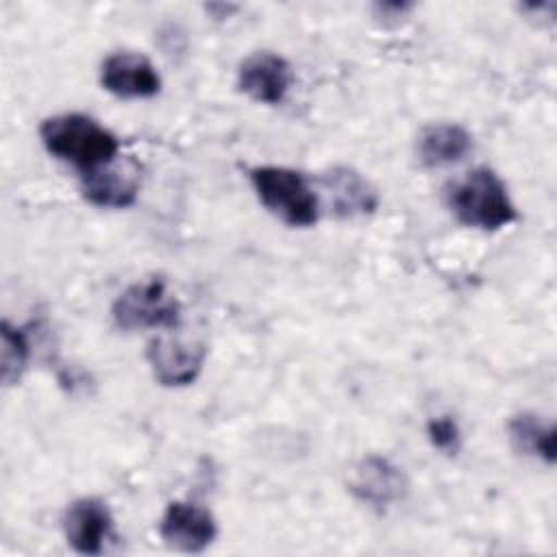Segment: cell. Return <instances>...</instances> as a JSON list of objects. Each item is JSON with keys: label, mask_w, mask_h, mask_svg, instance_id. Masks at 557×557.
I'll return each instance as SVG.
<instances>
[{"label": "cell", "mask_w": 557, "mask_h": 557, "mask_svg": "<svg viewBox=\"0 0 557 557\" xmlns=\"http://www.w3.org/2000/svg\"><path fill=\"white\" fill-rule=\"evenodd\" d=\"M39 137L52 157L74 165L81 174L120 157L117 137L85 113H59L46 117L39 126Z\"/></svg>", "instance_id": "obj_1"}, {"label": "cell", "mask_w": 557, "mask_h": 557, "mask_svg": "<svg viewBox=\"0 0 557 557\" xmlns=\"http://www.w3.org/2000/svg\"><path fill=\"white\" fill-rule=\"evenodd\" d=\"M448 207L455 218L479 231H500L516 222L518 211L507 185L492 168H474L448 191Z\"/></svg>", "instance_id": "obj_2"}, {"label": "cell", "mask_w": 557, "mask_h": 557, "mask_svg": "<svg viewBox=\"0 0 557 557\" xmlns=\"http://www.w3.org/2000/svg\"><path fill=\"white\" fill-rule=\"evenodd\" d=\"M259 202L294 228L313 226L320 218V198L307 176L285 165H255L248 170Z\"/></svg>", "instance_id": "obj_3"}, {"label": "cell", "mask_w": 557, "mask_h": 557, "mask_svg": "<svg viewBox=\"0 0 557 557\" xmlns=\"http://www.w3.org/2000/svg\"><path fill=\"white\" fill-rule=\"evenodd\" d=\"M113 322L124 331L174 329L181 320V302L163 278L128 285L111 307Z\"/></svg>", "instance_id": "obj_4"}, {"label": "cell", "mask_w": 557, "mask_h": 557, "mask_svg": "<svg viewBox=\"0 0 557 557\" xmlns=\"http://www.w3.org/2000/svg\"><path fill=\"white\" fill-rule=\"evenodd\" d=\"M207 346L202 339H187L178 335H157L146 346V361L152 376L163 387L191 385L202 372Z\"/></svg>", "instance_id": "obj_5"}, {"label": "cell", "mask_w": 557, "mask_h": 557, "mask_svg": "<svg viewBox=\"0 0 557 557\" xmlns=\"http://www.w3.org/2000/svg\"><path fill=\"white\" fill-rule=\"evenodd\" d=\"M346 485L359 503L374 509H387L409 492L405 472L381 455H366L355 461L348 470Z\"/></svg>", "instance_id": "obj_6"}, {"label": "cell", "mask_w": 557, "mask_h": 557, "mask_svg": "<svg viewBox=\"0 0 557 557\" xmlns=\"http://www.w3.org/2000/svg\"><path fill=\"white\" fill-rule=\"evenodd\" d=\"M141 168L133 157L113 161L81 174V191L87 202L100 209H126L137 200Z\"/></svg>", "instance_id": "obj_7"}, {"label": "cell", "mask_w": 557, "mask_h": 557, "mask_svg": "<svg viewBox=\"0 0 557 557\" xmlns=\"http://www.w3.org/2000/svg\"><path fill=\"white\" fill-rule=\"evenodd\" d=\"M159 535L174 550L202 553L215 540L218 527L209 509L187 500H172L161 513Z\"/></svg>", "instance_id": "obj_8"}, {"label": "cell", "mask_w": 557, "mask_h": 557, "mask_svg": "<svg viewBox=\"0 0 557 557\" xmlns=\"http://www.w3.org/2000/svg\"><path fill=\"white\" fill-rule=\"evenodd\" d=\"M100 85L124 100L152 98L161 91V76L139 52H113L100 65Z\"/></svg>", "instance_id": "obj_9"}, {"label": "cell", "mask_w": 557, "mask_h": 557, "mask_svg": "<svg viewBox=\"0 0 557 557\" xmlns=\"http://www.w3.org/2000/svg\"><path fill=\"white\" fill-rule=\"evenodd\" d=\"M294 81L292 65L281 54L259 50L246 57L237 70V87L261 104H278L285 100Z\"/></svg>", "instance_id": "obj_10"}, {"label": "cell", "mask_w": 557, "mask_h": 557, "mask_svg": "<svg viewBox=\"0 0 557 557\" xmlns=\"http://www.w3.org/2000/svg\"><path fill=\"white\" fill-rule=\"evenodd\" d=\"M67 544L81 555H100L113 533V516L104 500L85 496L74 500L63 516Z\"/></svg>", "instance_id": "obj_11"}, {"label": "cell", "mask_w": 557, "mask_h": 557, "mask_svg": "<svg viewBox=\"0 0 557 557\" xmlns=\"http://www.w3.org/2000/svg\"><path fill=\"white\" fill-rule=\"evenodd\" d=\"M322 189L337 218L370 215L379 207L376 187L355 168L333 165L322 174Z\"/></svg>", "instance_id": "obj_12"}, {"label": "cell", "mask_w": 557, "mask_h": 557, "mask_svg": "<svg viewBox=\"0 0 557 557\" xmlns=\"http://www.w3.org/2000/svg\"><path fill=\"white\" fill-rule=\"evenodd\" d=\"M472 150V135L455 122L429 124L418 139V157L426 168H444L461 161Z\"/></svg>", "instance_id": "obj_13"}, {"label": "cell", "mask_w": 557, "mask_h": 557, "mask_svg": "<svg viewBox=\"0 0 557 557\" xmlns=\"http://www.w3.org/2000/svg\"><path fill=\"white\" fill-rule=\"evenodd\" d=\"M511 446L527 457L555 463V426L533 411L516 413L507 424Z\"/></svg>", "instance_id": "obj_14"}, {"label": "cell", "mask_w": 557, "mask_h": 557, "mask_svg": "<svg viewBox=\"0 0 557 557\" xmlns=\"http://www.w3.org/2000/svg\"><path fill=\"white\" fill-rule=\"evenodd\" d=\"M28 357L30 344L24 329L4 320L0 329V376L4 385H15L22 379Z\"/></svg>", "instance_id": "obj_15"}, {"label": "cell", "mask_w": 557, "mask_h": 557, "mask_svg": "<svg viewBox=\"0 0 557 557\" xmlns=\"http://www.w3.org/2000/svg\"><path fill=\"white\" fill-rule=\"evenodd\" d=\"M426 437L433 448L446 455H457L461 448V429L453 416H437L426 422Z\"/></svg>", "instance_id": "obj_16"}, {"label": "cell", "mask_w": 557, "mask_h": 557, "mask_svg": "<svg viewBox=\"0 0 557 557\" xmlns=\"http://www.w3.org/2000/svg\"><path fill=\"white\" fill-rule=\"evenodd\" d=\"M372 11H374V17L389 22V20L407 17L413 11V4L411 2H376Z\"/></svg>", "instance_id": "obj_17"}]
</instances>
